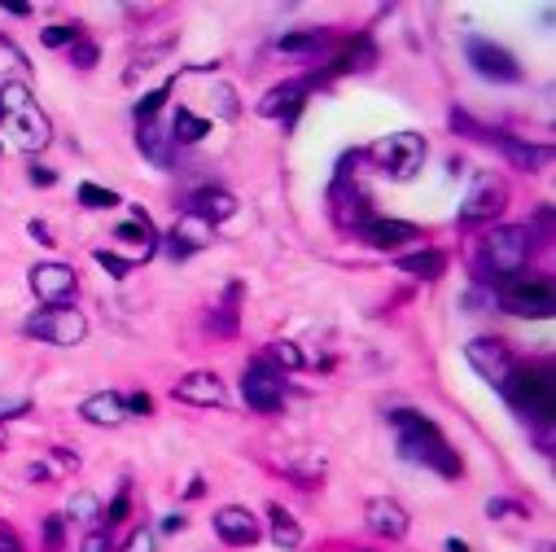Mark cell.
I'll list each match as a JSON object with an SVG mask.
<instances>
[{
    "instance_id": "obj_43",
    "label": "cell",
    "mask_w": 556,
    "mask_h": 552,
    "mask_svg": "<svg viewBox=\"0 0 556 552\" xmlns=\"http://www.w3.org/2000/svg\"><path fill=\"white\" fill-rule=\"evenodd\" d=\"M53 180H57V176H53L49 167H31V184H44V189H49Z\"/></svg>"
},
{
    "instance_id": "obj_30",
    "label": "cell",
    "mask_w": 556,
    "mask_h": 552,
    "mask_svg": "<svg viewBox=\"0 0 556 552\" xmlns=\"http://www.w3.org/2000/svg\"><path fill=\"white\" fill-rule=\"evenodd\" d=\"M268 360H272L276 368H289V373H298V368L307 364L303 351H298L294 342H272V347H268Z\"/></svg>"
},
{
    "instance_id": "obj_46",
    "label": "cell",
    "mask_w": 556,
    "mask_h": 552,
    "mask_svg": "<svg viewBox=\"0 0 556 552\" xmlns=\"http://www.w3.org/2000/svg\"><path fill=\"white\" fill-rule=\"evenodd\" d=\"M447 552H469L465 539H447Z\"/></svg>"
},
{
    "instance_id": "obj_6",
    "label": "cell",
    "mask_w": 556,
    "mask_h": 552,
    "mask_svg": "<svg viewBox=\"0 0 556 552\" xmlns=\"http://www.w3.org/2000/svg\"><path fill=\"white\" fill-rule=\"evenodd\" d=\"M508 404H513L521 417H530L535 425L552 421V408H556V390H552V377L539 373V368H517L504 386Z\"/></svg>"
},
{
    "instance_id": "obj_19",
    "label": "cell",
    "mask_w": 556,
    "mask_h": 552,
    "mask_svg": "<svg viewBox=\"0 0 556 552\" xmlns=\"http://www.w3.org/2000/svg\"><path fill=\"white\" fill-rule=\"evenodd\" d=\"M482 141L495 145V149H500V154L508 158V163L521 167V171H535V167H543V163L552 158L543 145H526V141H517V136H508V132H486Z\"/></svg>"
},
{
    "instance_id": "obj_23",
    "label": "cell",
    "mask_w": 556,
    "mask_h": 552,
    "mask_svg": "<svg viewBox=\"0 0 556 552\" xmlns=\"http://www.w3.org/2000/svg\"><path fill=\"white\" fill-rule=\"evenodd\" d=\"M268 522H272V544L281 548V552H298V548H303V526H298L294 513H285L281 504H272Z\"/></svg>"
},
{
    "instance_id": "obj_31",
    "label": "cell",
    "mask_w": 556,
    "mask_h": 552,
    "mask_svg": "<svg viewBox=\"0 0 556 552\" xmlns=\"http://www.w3.org/2000/svg\"><path fill=\"white\" fill-rule=\"evenodd\" d=\"M71 57H75V66H79V71H92V66H97V44L79 36V40L71 44Z\"/></svg>"
},
{
    "instance_id": "obj_38",
    "label": "cell",
    "mask_w": 556,
    "mask_h": 552,
    "mask_svg": "<svg viewBox=\"0 0 556 552\" xmlns=\"http://www.w3.org/2000/svg\"><path fill=\"white\" fill-rule=\"evenodd\" d=\"M123 408H127V417H132V412H136V417H149V412H154V399H149V395H127Z\"/></svg>"
},
{
    "instance_id": "obj_12",
    "label": "cell",
    "mask_w": 556,
    "mask_h": 552,
    "mask_svg": "<svg viewBox=\"0 0 556 552\" xmlns=\"http://www.w3.org/2000/svg\"><path fill=\"white\" fill-rule=\"evenodd\" d=\"M27 285H31V294H36L44 307H66L75 298L79 276H75V268L49 259V263H36V268L27 272Z\"/></svg>"
},
{
    "instance_id": "obj_26",
    "label": "cell",
    "mask_w": 556,
    "mask_h": 552,
    "mask_svg": "<svg viewBox=\"0 0 556 552\" xmlns=\"http://www.w3.org/2000/svg\"><path fill=\"white\" fill-rule=\"evenodd\" d=\"M329 44V31H294V36H281L276 49L281 53H320Z\"/></svg>"
},
{
    "instance_id": "obj_41",
    "label": "cell",
    "mask_w": 556,
    "mask_h": 552,
    "mask_svg": "<svg viewBox=\"0 0 556 552\" xmlns=\"http://www.w3.org/2000/svg\"><path fill=\"white\" fill-rule=\"evenodd\" d=\"M0 552H22V544H18V535L9 531V526H0Z\"/></svg>"
},
{
    "instance_id": "obj_5",
    "label": "cell",
    "mask_w": 556,
    "mask_h": 552,
    "mask_svg": "<svg viewBox=\"0 0 556 552\" xmlns=\"http://www.w3.org/2000/svg\"><path fill=\"white\" fill-rule=\"evenodd\" d=\"M425 154H430V149H425L421 132H390L368 149V158L377 163V171L390 180H412L416 171L425 167Z\"/></svg>"
},
{
    "instance_id": "obj_45",
    "label": "cell",
    "mask_w": 556,
    "mask_h": 552,
    "mask_svg": "<svg viewBox=\"0 0 556 552\" xmlns=\"http://www.w3.org/2000/svg\"><path fill=\"white\" fill-rule=\"evenodd\" d=\"M162 531H167V535L171 531H184V517H167V522H162Z\"/></svg>"
},
{
    "instance_id": "obj_17",
    "label": "cell",
    "mask_w": 556,
    "mask_h": 552,
    "mask_svg": "<svg viewBox=\"0 0 556 552\" xmlns=\"http://www.w3.org/2000/svg\"><path fill=\"white\" fill-rule=\"evenodd\" d=\"M307 88H311V79H289V84H276L268 97L259 101V114H263V119H285L289 123L298 110H303Z\"/></svg>"
},
{
    "instance_id": "obj_29",
    "label": "cell",
    "mask_w": 556,
    "mask_h": 552,
    "mask_svg": "<svg viewBox=\"0 0 556 552\" xmlns=\"http://www.w3.org/2000/svg\"><path fill=\"white\" fill-rule=\"evenodd\" d=\"M79 206H88V211H110V206H119V193L101 189V184H79Z\"/></svg>"
},
{
    "instance_id": "obj_20",
    "label": "cell",
    "mask_w": 556,
    "mask_h": 552,
    "mask_svg": "<svg viewBox=\"0 0 556 552\" xmlns=\"http://www.w3.org/2000/svg\"><path fill=\"white\" fill-rule=\"evenodd\" d=\"M79 417H84L88 425H123L127 421L123 395H114V390H97V395H88L84 404H79Z\"/></svg>"
},
{
    "instance_id": "obj_4",
    "label": "cell",
    "mask_w": 556,
    "mask_h": 552,
    "mask_svg": "<svg viewBox=\"0 0 556 552\" xmlns=\"http://www.w3.org/2000/svg\"><path fill=\"white\" fill-rule=\"evenodd\" d=\"M495 303L517 320H548L556 312V290L548 276H508V281H500Z\"/></svg>"
},
{
    "instance_id": "obj_1",
    "label": "cell",
    "mask_w": 556,
    "mask_h": 552,
    "mask_svg": "<svg viewBox=\"0 0 556 552\" xmlns=\"http://www.w3.org/2000/svg\"><path fill=\"white\" fill-rule=\"evenodd\" d=\"M390 425L399 430V456L403 460L434 469V474H443V478H460V474H465L460 456L451 452V443L443 439V430H438L430 417L399 408V412H390Z\"/></svg>"
},
{
    "instance_id": "obj_24",
    "label": "cell",
    "mask_w": 556,
    "mask_h": 552,
    "mask_svg": "<svg viewBox=\"0 0 556 552\" xmlns=\"http://www.w3.org/2000/svg\"><path fill=\"white\" fill-rule=\"evenodd\" d=\"M399 272L416 276V281H438V276L447 272V255L443 250H416V255L399 259Z\"/></svg>"
},
{
    "instance_id": "obj_37",
    "label": "cell",
    "mask_w": 556,
    "mask_h": 552,
    "mask_svg": "<svg viewBox=\"0 0 556 552\" xmlns=\"http://www.w3.org/2000/svg\"><path fill=\"white\" fill-rule=\"evenodd\" d=\"M215 101H219V114H224V119H237V92L233 88L219 84L215 88Z\"/></svg>"
},
{
    "instance_id": "obj_32",
    "label": "cell",
    "mask_w": 556,
    "mask_h": 552,
    "mask_svg": "<svg viewBox=\"0 0 556 552\" xmlns=\"http://www.w3.org/2000/svg\"><path fill=\"white\" fill-rule=\"evenodd\" d=\"M97 513H101V504H97V496H88V491H79L71 500V517H79V522H92Z\"/></svg>"
},
{
    "instance_id": "obj_21",
    "label": "cell",
    "mask_w": 556,
    "mask_h": 552,
    "mask_svg": "<svg viewBox=\"0 0 556 552\" xmlns=\"http://www.w3.org/2000/svg\"><path fill=\"white\" fill-rule=\"evenodd\" d=\"M171 132L162 128V123L154 119V123H141V128H136V149H141V154L149 158V163L154 167H171Z\"/></svg>"
},
{
    "instance_id": "obj_28",
    "label": "cell",
    "mask_w": 556,
    "mask_h": 552,
    "mask_svg": "<svg viewBox=\"0 0 556 552\" xmlns=\"http://www.w3.org/2000/svg\"><path fill=\"white\" fill-rule=\"evenodd\" d=\"M237 298H241V285H228L224 312H219V320H211V329L219 333V338H233V333H237Z\"/></svg>"
},
{
    "instance_id": "obj_13",
    "label": "cell",
    "mask_w": 556,
    "mask_h": 552,
    "mask_svg": "<svg viewBox=\"0 0 556 552\" xmlns=\"http://www.w3.org/2000/svg\"><path fill=\"white\" fill-rule=\"evenodd\" d=\"M171 395H176L180 404H193V408H224L228 404V386L219 382V373H206V368L180 377V382L171 386Z\"/></svg>"
},
{
    "instance_id": "obj_25",
    "label": "cell",
    "mask_w": 556,
    "mask_h": 552,
    "mask_svg": "<svg viewBox=\"0 0 556 552\" xmlns=\"http://www.w3.org/2000/svg\"><path fill=\"white\" fill-rule=\"evenodd\" d=\"M206 132H211V123L202 119V114H193V110H176V123H171V141H180V145H198L206 141Z\"/></svg>"
},
{
    "instance_id": "obj_27",
    "label": "cell",
    "mask_w": 556,
    "mask_h": 552,
    "mask_svg": "<svg viewBox=\"0 0 556 552\" xmlns=\"http://www.w3.org/2000/svg\"><path fill=\"white\" fill-rule=\"evenodd\" d=\"M167 97H171V79H167V84H158L154 92H145V97L141 101H136V123H154L158 119V110L162 106H167Z\"/></svg>"
},
{
    "instance_id": "obj_42",
    "label": "cell",
    "mask_w": 556,
    "mask_h": 552,
    "mask_svg": "<svg viewBox=\"0 0 556 552\" xmlns=\"http://www.w3.org/2000/svg\"><path fill=\"white\" fill-rule=\"evenodd\" d=\"M486 513H491V517H508V513H521V509H517V504H508V500H491V504H486Z\"/></svg>"
},
{
    "instance_id": "obj_15",
    "label": "cell",
    "mask_w": 556,
    "mask_h": 552,
    "mask_svg": "<svg viewBox=\"0 0 556 552\" xmlns=\"http://www.w3.org/2000/svg\"><path fill=\"white\" fill-rule=\"evenodd\" d=\"M364 522L373 526L381 539H403V535H408V526H412V517H408V509H403L399 500L373 496V500H368V509H364Z\"/></svg>"
},
{
    "instance_id": "obj_14",
    "label": "cell",
    "mask_w": 556,
    "mask_h": 552,
    "mask_svg": "<svg viewBox=\"0 0 556 552\" xmlns=\"http://www.w3.org/2000/svg\"><path fill=\"white\" fill-rule=\"evenodd\" d=\"M215 535L224 539L228 548H250V544H259L263 526H259V517H254L250 509H241V504H224V509L215 513Z\"/></svg>"
},
{
    "instance_id": "obj_16",
    "label": "cell",
    "mask_w": 556,
    "mask_h": 552,
    "mask_svg": "<svg viewBox=\"0 0 556 552\" xmlns=\"http://www.w3.org/2000/svg\"><path fill=\"white\" fill-rule=\"evenodd\" d=\"M359 237L373 250H399V246H412V241L421 237V228L408 220H364L359 224Z\"/></svg>"
},
{
    "instance_id": "obj_44",
    "label": "cell",
    "mask_w": 556,
    "mask_h": 552,
    "mask_svg": "<svg viewBox=\"0 0 556 552\" xmlns=\"http://www.w3.org/2000/svg\"><path fill=\"white\" fill-rule=\"evenodd\" d=\"M31 237H36V241H44V246H49V241H53V233H49V228H44L40 220H36V224H31Z\"/></svg>"
},
{
    "instance_id": "obj_8",
    "label": "cell",
    "mask_w": 556,
    "mask_h": 552,
    "mask_svg": "<svg viewBox=\"0 0 556 552\" xmlns=\"http://www.w3.org/2000/svg\"><path fill=\"white\" fill-rule=\"evenodd\" d=\"M22 333L36 342H49V347H79L88 338V320L75 307H40L36 316H27Z\"/></svg>"
},
{
    "instance_id": "obj_18",
    "label": "cell",
    "mask_w": 556,
    "mask_h": 552,
    "mask_svg": "<svg viewBox=\"0 0 556 552\" xmlns=\"http://www.w3.org/2000/svg\"><path fill=\"white\" fill-rule=\"evenodd\" d=\"M189 215L193 220H202V224H224V220H233L237 215V198L228 189H198L193 193V202H189Z\"/></svg>"
},
{
    "instance_id": "obj_3",
    "label": "cell",
    "mask_w": 556,
    "mask_h": 552,
    "mask_svg": "<svg viewBox=\"0 0 556 552\" xmlns=\"http://www.w3.org/2000/svg\"><path fill=\"white\" fill-rule=\"evenodd\" d=\"M530 255H535V233L526 224H500L495 233L482 237L478 272L491 276V281H508V276H521Z\"/></svg>"
},
{
    "instance_id": "obj_11",
    "label": "cell",
    "mask_w": 556,
    "mask_h": 552,
    "mask_svg": "<svg viewBox=\"0 0 556 552\" xmlns=\"http://www.w3.org/2000/svg\"><path fill=\"white\" fill-rule=\"evenodd\" d=\"M465 57H469V66L478 71L482 79H491V84H521V66H517V57L500 49L495 40H482V36H469L465 40Z\"/></svg>"
},
{
    "instance_id": "obj_9",
    "label": "cell",
    "mask_w": 556,
    "mask_h": 552,
    "mask_svg": "<svg viewBox=\"0 0 556 552\" xmlns=\"http://www.w3.org/2000/svg\"><path fill=\"white\" fill-rule=\"evenodd\" d=\"M241 399L254 412H281L285 404V377L272 360H250L241 373Z\"/></svg>"
},
{
    "instance_id": "obj_47",
    "label": "cell",
    "mask_w": 556,
    "mask_h": 552,
    "mask_svg": "<svg viewBox=\"0 0 556 552\" xmlns=\"http://www.w3.org/2000/svg\"><path fill=\"white\" fill-rule=\"evenodd\" d=\"M5 443H9V439H5V430H0V452H5Z\"/></svg>"
},
{
    "instance_id": "obj_33",
    "label": "cell",
    "mask_w": 556,
    "mask_h": 552,
    "mask_svg": "<svg viewBox=\"0 0 556 552\" xmlns=\"http://www.w3.org/2000/svg\"><path fill=\"white\" fill-rule=\"evenodd\" d=\"M40 40H44V49H66V44L79 40V31L75 27H49Z\"/></svg>"
},
{
    "instance_id": "obj_2",
    "label": "cell",
    "mask_w": 556,
    "mask_h": 552,
    "mask_svg": "<svg viewBox=\"0 0 556 552\" xmlns=\"http://www.w3.org/2000/svg\"><path fill=\"white\" fill-rule=\"evenodd\" d=\"M0 114H5L9 141H14L18 149H27V154H40V149L53 141V123H49V114H44V110L36 106L31 88H27V84H18V79L0 84Z\"/></svg>"
},
{
    "instance_id": "obj_40",
    "label": "cell",
    "mask_w": 556,
    "mask_h": 552,
    "mask_svg": "<svg viewBox=\"0 0 556 552\" xmlns=\"http://www.w3.org/2000/svg\"><path fill=\"white\" fill-rule=\"evenodd\" d=\"M123 517H127V491H119V496H114V504L106 509V522H110V526L123 522Z\"/></svg>"
},
{
    "instance_id": "obj_36",
    "label": "cell",
    "mask_w": 556,
    "mask_h": 552,
    "mask_svg": "<svg viewBox=\"0 0 556 552\" xmlns=\"http://www.w3.org/2000/svg\"><path fill=\"white\" fill-rule=\"evenodd\" d=\"M92 259H97V263H101V268H106L110 276H119V281H123L127 272H132V263H127V259H119V255H110V250H97V255H92Z\"/></svg>"
},
{
    "instance_id": "obj_34",
    "label": "cell",
    "mask_w": 556,
    "mask_h": 552,
    "mask_svg": "<svg viewBox=\"0 0 556 552\" xmlns=\"http://www.w3.org/2000/svg\"><path fill=\"white\" fill-rule=\"evenodd\" d=\"M62 539H66L62 517H49V522H44V552H62Z\"/></svg>"
},
{
    "instance_id": "obj_7",
    "label": "cell",
    "mask_w": 556,
    "mask_h": 552,
    "mask_svg": "<svg viewBox=\"0 0 556 552\" xmlns=\"http://www.w3.org/2000/svg\"><path fill=\"white\" fill-rule=\"evenodd\" d=\"M508 206V184L495 176V171H478L469 184V198L460 202V215L456 224L460 228H482V224H495Z\"/></svg>"
},
{
    "instance_id": "obj_10",
    "label": "cell",
    "mask_w": 556,
    "mask_h": 552,
    "mask_svg": "<svg viewBox=\"0 0 556 552\" xmlns=\"http://www.w3.org/2000/svg\"><path fill=\"white\" fill-rule=\"evenodd\" d=\"M465 360H469L473 373H478L486 386H495V390H504V386H508V377L517 373L513 351H508L500 338H473L469 347H465Z\"/></svg>"
},
{
    "instance_id": "obj_39",
    "label": "cell",
    "mask_w": 556,
    "mask_h": 552,
    "mask_svg": "<svg viewBox=\"0 0 556 552\" xmlns=\"http://www.w3.org/2000/svg\"><path fill=\"white\" fill-rule=\"evenodd\" d=\"M123 552H154V535H149V531H132V539H127Z\"/></svg>"
},
{
    "instance_id": "obj_22",
    "label": "cell",
    "mask_w": 556,
    "mask_h": 552,
    "mask_svg": "<svg viewBox=\"0 0 556 552\" xmlns=\"http://www.w3.org/2000/svg\"><path fill=\"white\" fill-rule=\"evenodd\" d=\"M206 228H211V224H202V220H193V215H189L184 224L171 228V237H167V255H171V259H189V255H198V250L206 246V237H211Z\"/></svg>"
},
{
    "instance_id": "obj_35",
    "label": "cell",
    "mask_w": 556,
    "mask_h": 552,
    "mask_svg": "<svg viewBox=\"0 0 556 552\" xmlns=\"http://www.w3.org/2000/svg\"><path fill=\"white\" fill-rule=\"evenodd\" d=\"M110 526H97V531L84 535V544H79V552H110Z\"/></svg>"
}]
</instances>
